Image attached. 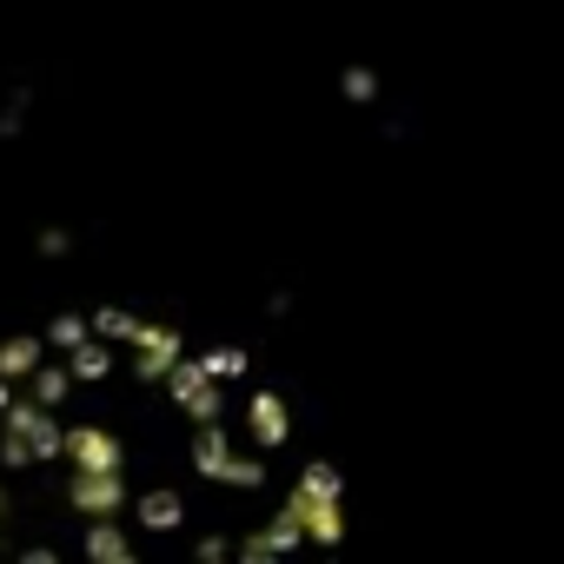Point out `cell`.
<instances>
[{"instance_id":"1","label":"cell","mask_w":564,"mask_h":564,"mask_svg":"<svg viewBox=\"0 0 564 564\" xmlns=\"http://www.w3.org/2000/svg\"><path fill=\"white\" fill-rule=\"evenodd\" d=\"M339 478L239 352L133 313L0 326V564H333Z\"/></svg>"}]
</instances>
